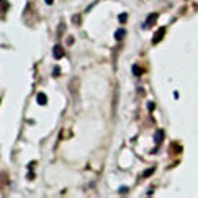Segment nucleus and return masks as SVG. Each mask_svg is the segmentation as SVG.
<instances>
[{"label": "nucleus", "instance_id": "obj_12", "mask_svg": "<svg viewBox=\"0 0 198 198\" xmlns=\"http://www.w3.org/2000/svg\"><path fill=\"white\" fill-rule=\"evenodd\" d=\"M44 2H46V3H53V0H44Z\"/></svg>", "mask_w": 198, "mask_h": 198}, {"label": "nucleus", "instance_id": "obj_8", "mask_svg": "<svg viewBox=\"0 0 198 198\" xmlns=\"http://www.w3.org/2000/svg\"><path fill=\"white\" fill-rule=\"evenodd\" d=\"M118 20H120V23H126V20H128V13H121V15L118 17Z\"/></svg>", "mask_w": 198, "mask_h": 198}, {"label": "nucleus", "instance_id": "obj_4", "mask_svg": "<svg viewBox=\"0 0 198 198\" xmlns=\"http://www.w3.org/2000/svg\"><path fill=\"white\" fill-rule=\"evenodd\" d=\"M125 35H126V31L121 28V30H118V31L115 33V39H116V41H121V39L125 38Z\"/></svg>", "mask_w": 198, "mask_h": 198}, {"label": "nucleus", "instance_id": "obj_9", "mask_svg": "<svg viewBox=\"0 0 198 198\" xmlns=\"http://www.w3.org/2000/svg\"><path fill=\"white\" fill-rule=\"evenodd\" d=\"M154 170H155V169H154V167H151V169H149V170H146V172L143 174V177H149V175H151V174H154Z\"/></svg>", "mask_w": 198, "mask_h": 198}, {"label": "nucleus", "instance_id": "obj_3", "mask_svg": "<svg viewBox=\"0 0 198 198\" xmlns=\"http://www.w3.org/2000/svg\"><path fill=\"white\" fill-rule=\"evenodd\" d=\"M53 54H54V58L56 59H61L64 56V49H62V46L61 44H56L54 46V49H53Z\"/></svg>", "mask_w": 198, "mask_h": 198}, {"label": "nucleus", "instance_id": "obj_6", "mask_svg": "<svg viewBox=\"0 0 198 198\" xmlns=\"http://www.w3.org/2000/svg\"><path fill=\"white\" fill-rule=\"evenodd\" d=\"M38 103H39V105H46V95L44 93H38Z\"/></svg>", "mask_w": 198, "mask_h": 198}, {"label": "nucleus", "instance_id": "obj_5", "mask_svg": "<svg viewBox=\"0 0 198 198\" xmlns=\"http://www.w3.org/2000/svg\"><path fill=\"white\" fill-rule=\"evenodd\" d=\"M162 138H164V131L162 129H157V133H155V143H161L162 141Z\"/></svg>", "mask_w": 198, "mask_h": 198}, {"label": "nucleus", "instance_id": "obj_10", "mask_svg": "<svg viewBox=\"0 0 198 198\" xmlns=\"http://www.w3.org/2000/svg\"><path fill=\"white\" fill-rule=\"evenodd\" d=\"M53 75H54V77H58V75H59V67L54 69V74H53Z\"/></svg>", "mask_w": 198, "mask_h": 198}, {"label": "nucleus", "instance_id": "obj_11", "mask_svg": "<svg viewBox=\"0 0 198 198\" xmlns=\"http://www.w3.org/2000/svg\"><path fill=\"white\" fill-rule=\"evenodd\" d=\"M120 193H121V195H125V193H126V188H125V187L120 188Z\"/></svg>", "mask_w": 198, "mask_h": 198}, {"label": "nucleus", "instance_id": "obj_1", "mask_svg": "<svg viewBox=\"0 0 198 198\" xmlns=\"http://www.w3.org/2000/svg\"><path fill=\"white\" fill-rule=\"evenodd\" d=\"M166 31H167V28H166V26L159 28V30H157V33H155V36L152 38V44H157V43H161V41H162V38H164V35H166Z\"/></svg>", "mask_w": 198, "mask_h": 198}, {"label": "nucleus", "instance_id": "obj_2", "mask_svg": "<svg viewBox=\"0 0 198 198\" xmlns=\"http://www.w3.org/2000/svg\"><path fill=\"white\" fill-rule=\"evenodd\" d=\"M157 18H159L157 13H151V15L148 17V20H146V23L143 25V28H144V30H148V28H151V26H152V23H155V20H157Z\"/></svg>", "mask_w": 198, "mask_h": 198}, {"label": "nucleus", "instance_id": "obj_7", "mask_svg": "<svg viewBox=\"0 0 198 198\" xmlns=\"http://www.w3.org/2000/svg\"><path fill=\"white\" fill-rule=\"evenodd\" d=\"M133 74L136 75V77H139V75L143 74V70L139 69V65H138V64H134V65H133Z\"/></svg>", "mask_w": 198, "mask_h": 198}]
</instances>
